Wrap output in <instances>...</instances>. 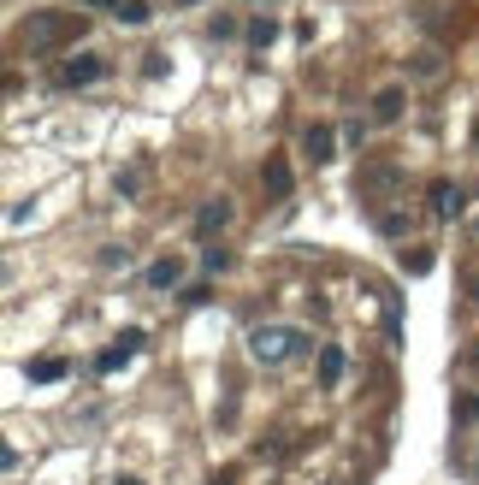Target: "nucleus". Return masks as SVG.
Here are the masks:
<instances>
[{
  "label": "nucleus",
  "mask_w": 479,
  "mask_h": 485,
  "mask_svg": "<svg viewBox=\"0 0 479 485\" xmlns=\"http://www.w3.org/2000/svg\"><path fill=\"white\" fill-rule=\"evenodd\" d=\"M302 349H308V343H302L297 331H284V326H254V331H249V356L267 361V367H279V361L302 356Z\"/></svg>",
  "instance_id": "obj_1"
},
{
  "label": "nucleus",
  "mask_w": 479,
  "mask_h": 485,
  "mask_svg": "<svg viewBox=\"0 0 479 485\" xmlns=\"http://www.w3.org/2000/svg\"><path fill=\"white\" fill-rule=\"evenodd\" d=\"M18 36H24L30 48H54L59 36H84V24H71L66 13H30L24 24H18Z\"/></svg>",
  "instance_id": "obj_2"
},
{
  "label": "nucleus",
  "mask_w": 479,
  "mask_h": 485,
  "mask_svg": "<svg viewBox=\"0 0 479 485\" xmlns=\"http://www.w3.org/2000/svg\"><path fill=\"white\" fill-rule=\"evenodd\" d=\"M101 77H107V59H101V54H71L66 66H59V84H66V89L101 84Z\"/></svg>",
  "instance_id": "obj_3"
},
{
  "label": "nucleus",
  "mask_w": 479,
  "mask_h": 485,
  "mask_svg": "<svg viewBox=\"0 0 479 485\" xmlns=\"http://www.w3.org/2000/svg\"><path fill=\"white\" fill-rule=\"evenodd\" d=\"M462 207H467V190L450 184V178H438L432 184V219L438 225H450V219H462Z\"/></svg>",
  "instance_id": "obj_4"
},
{
  "label": "nucleus",
  "mask_w": 479,
  "mask_h": 485,
  "mask_svg": "<svg viewBox=\"0 0 479 485\" xmlns=\"http://www.w3.org/2000/svg\"><path fill=\"white\" fill-rule=\"evenodd\" d=\"M302 154H308L314 166H325V160L338 154V143H332V125H302Z\"/></svg>",
  "instance_id": "obj_5"
},
{
  "label": "nucleus",
  "mask_w": 479,
  "mask_h": 485,
  "mask_svg": "<svg viewBox=\"0 0 479 485\" xmlns=\"http://www.w3.org/2000/svg\"><path fill=\"white\" fill-rule=\"evenodd\" d=\"M226 225H231V201H226V196H219V201H208V207L196 214V237H201V242H213Z\"/></svg>",
  "instance_id": "obj_6"
},
{
  "label": "nucleus",
  "mask_w": 479,
  "mask_h": 485,
  "mask_svg": "<svg viewBox=\"0 0 479 485\" xmlns=\"http://www.w3.org/2000/svg\"><path fill=\"white\" fill-rule=\"evenodd\" d=\"M261 190H267V201L290 196V160H284V154H272L267 166H261Z\"/></svg>",
  "instance_id": "obj_7"
},
{
  "label": "nucleus",
  "mask_w": 479,
  "mask_h": 485,
  "mask_svg": "<svg viewBox=\"0 0 479 485\" xmlns=\"http://www.w3.org/2000/svg\"><path fill=\"white\" fill-rule=\"evenodd\" d=\"M183 285V255H160L148 267V290H178Z\"/></svg>",
  "instance_id": "obj_8"
},
{
  "label": "nucleus",
  "mask_w": 479,
  "mask_h": 485,
  "mask_svg": "<svg viewBox=\"0 0 479 485\" xmlns=\"http://www.w3.org/2000/svg\"><path fill=\"white\" fill-rule=\"evenodd\" d=\"M137 349H142V331H125V338H113L107 349H101V361H95V367H101V373H113L119 361H125V356H137Z\"/></svg>",
  "instance_id": "obj_9"
},
{
  "label": "nucleus",
  "mask_w": 479,
  "mask_h": 485,
  "mask_svg": "<svg viewBox=\"0 0 479 485\" xmlns=\"http://www.w3.org/2000/svg\"><path fill=\"white\" fill-rule=\"evenodd\" d=\"M338 379H343V349H338V343H325V349H320V385L332 391Z\"/></svg>",
  "instance_id": "obj_10"
},
{
  "label": "nucleus",
  "mask_w": 479,
  "mask_h": 485,
  "mask_svg": "<svg viewBox=\"0 0 479 485\" xmlns=\"http://www.w3.org/2000/svg\"><path fill=\"white\" fill-rule=\"evenodd\" d=\"M30 379H36V385H54V379H59V373H66V361H59V356H36V361H30Z\"/></svg>",
  "instance_id": "obj_11"
},
{
  "label": "nucleus",
  "mask_w": 479,
  "mask_h": 485,
  "mask_svg": "<svg viewBox=\"0 0 479 485\" xmlns=\"http://www.w3.org/2000/svg\"><path fill=\"white\" fill-rule=\"evenodd\" d=\"M396 113H403V89L385 84L379 95H373V119H396Z\"/></svg>",
  "instance_id": "obj_12"
},
{
  "label": "nucleus",
  "mask_w": 479,
  "mask_h": 485,
  "mask_svg": "<svg viewBox=\"0 0 479 485\" xmlns=\"http://www.w3.org/2000/svg\"><path fill=\"white\" fill-rule=\"evenodd\" d=\"M243 42H249V48H272V42H279V24H272V18H254V24L243 30Z\"/></svg>",
  "instance_id": "obj_13"
},
{
  "label": "nucleus",
  "mask_w": 479,
  "mask_h": 485,
  "mask_svg": "<svg viewBox=\"0 0 479 485\" xmlns=\"http://www.w3.org/2000/svg\"><path fill=\"white\" fill-rule=\"evenodd\" d=\"M113 13L125 18V24H148V18H155V6H148V0H119Z\"/></svg>",
  "instance_id": "obj_14"
},
{
  "label": "nucleus",
  "mask_w": 479,
  "mask_h": 485,
  "mask_svg": "<svg viewBox=\"0 0 479 485\" xmlns=\"http://www.w3.org/2000/svg\"><path fill=\"white\" fill-rule=\"evenodd\" d=\"M426 267H432V249L426 242L421 249H403V272H426Z\"/></svg>",
  "instance_id": "obj_15"
},
{
  "label": "nucleus",
  "mask_w": 479,
  "mask_h": 485,
  "mask_svg": "<svg viewBox=\"0 0 479 485\" xmlns=\"http://www.w3.org/2000/svg\"><path fill=\"white\" fill-rule=\"evenodd\" d=\"M226 267H231V255H226V249H208V255H201V272H213V278H219Z\"/></svg>",
  "instance_id": "obj_16"
},
{
  "label": "nucleus",
  "mask_w": 479,
  "mask_h": 485,
  "mask_svg": "<svg viewBox=\"0 0 479 485\" xmlns=\"http://www.w3.org/2000/svg\"><path fill=\"white\" fill-rule=\"evenodd\" d=\"M385 231H391V237H403V231H409V214H403V207H391V214H385Z\"/></svg>",
  "instance_id": "obj_17"
},
{
  "label": "nucleus",
  "mask_w": 479,
  "mask_h": 485,
  "mask_svg": "<svg viewBox=\"0 0 479 485\" xmlns=\"http://www.w3.org/2000/svg\"><path fill=\"white\" fill-rule=\"evenodd\" d=\"M467 296H474V302H479V278H467Z\"/></svg>",
  "instance_id": "obj_18"
},
{
  "label": "nucleus",
  "mask_w": 479,
  "mask_h": 485,
  "mask_svg": "<svg viewBox=\"0 0 479 485\" xmlns=\"http://www.w3.org/2000/svg\"><path fill=\"white\" fill-rule=\"evenodd\" d=\"M84 6H119V0H84Z\"/></svg>",
  "instance_id": "obj_19"
},
{
  "label": "nucleus",
  "mask_w": 479,
  "mask_h": 485,
  "mask_svg": "<svg viewBox=\"0 0 479 485\" xmlns=\"http://www.w3.org/2000/svg\"><path fill=\"white\" fill-rule=\"evenodd\" d=\"M467 414H474V420H479V397H474V402H467Z\"/></svg>",
  "instance_id": "obj_20"
},
{
  "label": "nucleus",
  "mask_w": 479,
  "mask_h": 485,
  "mask_svg": "<svg viewBox=\"0 0 479 485\" xmlns=\"http://www.w3.org/2000/svg\"><path fill=\"white\" fill-rule=\"evenodd\" d=\"M178 6H201V0H178Z\"/></svg>",
  "instance_id": "obj_21"
},
{
  "label": "nucleus",
  "mask_w": 479,
  "mask_h": 485,
  "mask_svg": "<svg viewBox=\"0 0 479 485\" xmlns=\"http://www.w3.org/2000/svg\"><path fill=\"white\" fill-rule=\"evenodd\" d=\"M119 485H142V480H119Z\"/></svg>",
  "instance_id": "obj_22"
},
{
  "label": "nucleus",
  "mask_w": 479,
  "mask_h": 485,
  "mask_svg": "<svg viewBox=\"0 0 479 485\" xmlns=\"http://www.w3.org/2000/svg\"><path fill=\"white\" fill-rule=\"evenodd\" d=\"M474 361H479V343H474Z\"/></svg>",
  "instance_id": "obj_23"
}]
</instances>
